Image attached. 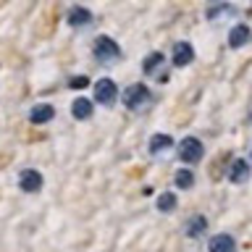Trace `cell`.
I'll list each match as a JSON object with an SVG mask.
<instances>
[{"label":"cell","instance_id":"cell-16","mask_svg":"<svg viewBox=\"0 0 252 252\" xmlns=\"http://www.w3.org/2000/svg\"><path fill=\"white\" fill-rule=\"evenodd\" d=\"M173 208H176V194L165 192V194L158 197V210H160V213H171Z\"/></svg>","mask_w":252,"mask_h":252},{"label":"cell","instance_id":"cell-15","mask_svg":"<svg viewBox=\"0 0 252 252\" xmlns=\"http://www.w3.org/2000/svg\"><path fill=\"white\" fill-rule=\"evenodd\" d=\"M163 61H165V58H163V53L147 55V58H145V74H155V71L163 66Z\"/></svg>","mask_w":252,"mask_h":252},{"label":"cell","instance_id":"cell-13","mask_svg":"<svg viewBox=\"0 0 252 252\" xmlns=\"http://www.w3.org/2000/svg\"><path fill=\"white\" fill-rule=\"evenodd\" d=\"M168 147H173V139L168 137V134H155L153 139H150V150L158 155V153H165Z\"/></svg>","mask_w":252,"mask_h":252},{"label":"cell","instance_id":"cell-12","mask_svg":"<svg viewBox=\"0 0 252 252\" xmlns=\"http://www.w3.org/2000/svg\"><path fill=\"white\" fill-rule=\"evenodd\" d=\"M71 113H74V118H79V121H84V118L92 116V102L87 97H79L71 102Z\"/></svg>","mask_w":252,"mask_h":252},{"label":"cell","instance_id":"cell-17","mask_svg":"<svg viewBox=\"0 0 252 252\" xmlns=\"http://www.w3.org/2000/svg\"><path fill=\"white\" fill-rule=\"evenodd\" d=\"M194 184V173L189 171V168H181L179 173H176V187L179 189H189Z\"/></svg>","mask_w":252,"mask_h":252},{"label":"cell","instance_id":"cell-1","mask_svg":"<svg viewBox=\"0 0 252 252\" xmlns=\"http://www.w3.org/2000/svg\"><path fill=\"white\" fill-rule=\"evenodd\" d=\"M94 58H97L100 63H113L121 58V47H118L110 37H97L94 39V47H92Z\"/></svg>","mask_w":252,"mask_h":252},{"label":"cell","instance_id":"cell-7","mask_svg":"<svg viewBox=\"0 0 252 252\" xmlns=\"http://www.w3.org/2000/svg\"><path fill=\"white\" fill-rule=\"evenodd\" d=\"M192 58H194V50L189 42L173 45V63H176V66H187V63H192Z\"/></svg>","mask_w":252,"mask_h":252},{"label":"cell","instance_id":"cell-8","mask_svg":"<svg viewBox=\"0 0 252 252\" xmlns=\"http://www.w3.org/2000/svg\"><path fill=\"white\" fill-rule=\"evenodd\" d=\"M247 176H250V163L247 160H234L231 163V168H228V179L234 181V184H242V181H247Z\"/></svg>","mask_w":252,"mask_h":252},{"label":"cell","instance_id":"cell-6","mask_svg":"<svg viewBox=\"0 0 252 252\" xmlns=\"http://www.w3.org/2000/svg\"><path fill=\"white\" fill-rule=\"evenodd\" d=\"M250 39H252V32H250L247 24H236V27L228 32V45L231 47H244Z\"/></svg>","mask_w":252,"mask_h":252},{"label":"cell","instance_id":"cell-18","mask_svg":"<svg viewBox=\"0 0 252 252\" xmlns=\"http://www.w3.org/2000/svg\"><path fill=\"white\" fill-rule=\"evenodd\" d=\"M87 84H90V79H87V76H74L68 82V87H74V90H84Z\"/></svg>","mask_w":252,"mask_h":252},{"label":"cell","instance_id":"cell-4","mask_svg":"<svg viewBox=\"0 0 252 252\" xmlns=\"http://www.w3.org/2000/svg\"><path fill=\"white\" fill-rule=\"evenodd\" d=\"M116 97H118V90H116V84L110 82V79L94 82V100H97L100 105H113Z\"/></svg>","mask_w":252,"mask_h":252},{"label":"cell","instance_id":"cell-5","mask_svg":"<svg viewBox=\"0 0 252 252\" xmlns=\"http://www.w3.org/2000/svg\"><path fill=\"white\" fill-rule=\"evenodd\" d=\"M19 187L24 189V192H37V189H42V173L34 171V168L21 171V176H19Z\"/></svg>","mask_w":252,"mask_h":252},{"label":"cell","instance_id":"cell-10","mask_svg":"<svg viewBox=\"0 0 252 252\" xmlns=\"http://www.w3.org/2000/svg\"><path fill=\"white\" fill-rule=\"evenodd\" d=\"M90 21H92V13L87 11V8H82V5H74L68 11V24L71 27H87Z\"/></svg>","mask_w":252,"mask_h":252},{"label":"cell","instance_id":"cell-14","mask_svg":"<svg viewBox=\"0 0 252 252\" xmlns=\"http://www.w3.org/2000/svg\"><path fill=\"white\" fill-rule=\"evenodd\" d=\"M205 228H208V220H205L202 216H197V218H192L187 223V236H200Z\"/></svg>","mask_w":252,"mask_h":252},{"label":"cell","instance_id":"cell-2","mask_svg":"<svg viewBox=\"0 0 252 252\" xmlns=\"http://www.w3.org/2000/svg\"><path fill=\"white\" fill-rule=\"evenodd\" d=\"M202 155H205V147H202V142L197 139V137H184V139H181V145H179V158H181L184 163L194 165V163L202 160Z\"/></svg>","mask_w":252,"mask_h":252},{"label":"cell","instance_id":"cell-11","mask_svg":"<svg viewBox=\"0 0 252 252\" xmlns=\"http://www.w3.org/2000/svg\"><path fill=\"white\" fill-rule=\"evenodd\" d=\"M234 250H236V244L228 234H218L210 239V252H234Z\"/></svg>","mask_w":252,"mask_h":252},{"label":"cell","instance_id":"cell-3","mask_svg":"<svg viewBox=\"0 0 252 252\" xmlns=\"http://www.w3.org/2000/svg\"><path fill=\"white\" fill-rule=\"evenodd\" d=\"M150 102V90L145 84H131V87H126V92H124V105L126 108H131V110H139V108H145Z\"/></svg>","mask_w":252,"mask_h":252},{"label":"cell","instance_id":"cell-9","mask_svg":"<svg viewBox=\"0 0 252 252\" xmlns=\"http://www.w3.org/2000/svg\"><path fill=\"white\" fill-rule=\"evenodd\" d=\"M53 116H55L53 105H34L29 113V121L32 124H47V121H53Z\"/></svg>","mask_w":252,"mask_h":252}]
</instances>
